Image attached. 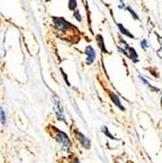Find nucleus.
<instances>
[{
    "label": "nucleus",
    "instance_id": "1",
    "mask_svg": "<svg viewBox=\"0 0 162 163\" xmlns=\"http://www.w3.org/2000/svg\"><path fill=\"white\" fill-rule=\"evenodd\" d=\"M53 21H54V25H55L56 29L64 35H69V33L74 29V26L70 23L65 21L64 18L55 17L53 18Z\"/></svg>",
    "mask_w": 162,
    "mask_h": 163
},
{
    "label": "nucleus",
    "instance_id": "2",
    "mask_svg": "<svg viewBox=\"0 0 162 163\" xmlns=\"http://www.w3.org/2000/svg\"><path fill=\"white\" fill-rule=\"evenodd\" d=\"M52 128H53L54 133H55L54 138H55L56 142L59 143V144L61 146H63L64 147H70L71 145V142H70V139L69 138V136H67L65 132L59 130L56 127L52 126Z\"/></svg>",
    "mask_w": 162,
    "mask_h": 163
},
{
    "label": "nucleus",
    "instance_id": "3",
    "mask_svg": "<svg viewBox=\"0 0 162 163\" xmlns=\"http://www.w3.org/2000/svg\"><path fill=\"white\" fill-rule=\"evenodd\" d=\"M85 54H86V64L90 66L94 63V61L96 59V52L94 50L92 46H87L85 49Z\"/></svg>",
    "mask_w": 162,
    "mask_h": 163
},
{
    "label": "nucleus",
    "instance_id": "4",
    "mask_svg": "<svg viewBox=\"0 0 162 163\" xmlns=\"http://www.w3.org/2000/svg\"><path fill=\"white\" fill-rule=\"evenodd\" d=\"M75 136H76L77 140L79 141V143L81 144V146H82L84 148H86V149H89L90 148L91 142H90V140L88 138L85 137V136L82 133H80L78 131H75Z\"/></svg>",
    "mask_w": 162,
    "mask_h": 163
},
{
    "label": "nucleus",
    "instance_id": "5",
    "mask_svg": "<svg viewBox=\"0 0 162 163\" xmlns=\"http://www.w3.org/2000/svg\"><path fill=\"white\" fill-rule=\"evenodd\" d=\"M55 106H54V108H55V114H56V117L59 119V120H63V121H65V116H64V110H63V106L61 105L60 101L55 99Z\"/></svg>",
    "mask_w": 162,
    "mask_h": 163
},
{
    "label": "nucleus",
    "instance_id": "6",
    "mask_svg": "<svg viewBox=\"0 0 162 163\" xmlns=\"http://www.w3.org/2000/svg\"><path fill=\"white\" fill-rule=\"evenodd\" d=\"M110 100L113 102L114 104H115V106L117 107H119L121 111H125V107L122 106V104H121V101L119 99V97L117 96V95L115 93L113 92H110Z\"/></svg>",
    "mask_w": 162,
    "mask_h": 163
},
{
    "label": "nucleus",
    "instance_id": "7",
    "mask_svg": "<svg viewBox=\"0 0 162 163\" xmlns=\"http://www.w3.org/2000/svg\"><path fill=\"white\" fill-rule=\"evenodd\" d=\"M96 40H97V42H98V45L99 47L101 48V50H102L103 52L105 53H107V50L106 48V46H105V41H104V37L101 35V34H98L97 37H96Z\"/></svg>",
    "mask_w": 162,
    "mask_h": 163
},
{
    "label": "nucleus",
    "instance_id": "8",
    "mask_svg": "<svg viewBox=\"0 0 162 163\" xmlns=\"http://www.w3.org/2000/svg\"><path fill=\"white\" fill-rule=\"evenodd\" d=\"M117 26H118V29H119V30H120V32L122 33L123 35H126V36H128V37H130V38H135L134 37V35L132 34V33L130 32V31H128L124 26H123V25H121V24H117Z\"/></svg>",
    "mask_w": 162,
    "mask_h": 163
},
{
    "label": "nucleus",
    "instance_id": "9",
    "mask_svg": "<svg viewBox=\"0 0 162 163\" xmlns=\"http://www.w3.org/2000/svg\"><path fill=\"white\" fill-rule=\"evenodd\" d=\"M102 132H103V133H104L105 135H106V136H107V137H109L110 139H111V140H115V138H114V137H113V136H112V135H111V134L110 133V131H109V129H107V128H106V126H103V127H102Z\"/></svg>",
    "mask_w": 162,
    "mask_h": 163
},
{
    "label": "nucleus",
    "instance_id": "10",
    "mask_svg": "<svg viewBox=\"0 0 162 163\" xmlns=\"http://www.w3.org/2000/svg\"><path fill=\"white\" fill-rule=\"evenodd\" d=\"M0 123L6 124V114L1 107H0Z\"/></svg>",
    "mask_w": 162,
    "mask_h": 163
},
{
    "label": "nucleus",
    "instance_id": "11",
    "mask_svg": "<svg viewBox=\"0 0 162 163\" xmlns=\"http://www.w3.org/2000/svg\"><path fill=\"white\" fill-rule=\"evenodd\" d=\"M69 8L71 11H75V9L77 8V1L75 0H71V1L69 2Z\"/></svg>",
    "mask_w": 162,
    "mask_h": 163
},
{
    "label": "nucleus",
    "instance_id": "12",
    "mask_svg": "<svg viewBox=\"0 0 162 163\" xmlns=\"http://www.w3.org/2000/svg\"><path fill=\"white\" fill-rule=\"evenodd\" d=\"M126 9H127L128 11H129V12L131 13V15L133 16V18H135L136 20H139V16H138V15L136 14V13H135V12H134V11H133V10H132L130 7H126V8H125V10H126Z\"/></svg>",
    "mask_w": 162,
    "mask_h": 163
},
{
    "label": "nucleus",
    "instance_id": "13",
    "mask_svg": "<svg viewBox=\"0 0 162 163\" xmlns=\"http://www.w3.org/2000/svg\"><path fill=\"white\" fill-rule=\"evenodd\" d=\"M141 47H142V48H143L145 51L147 49V47H148V43H147V41H146V39H144L143 41L141 42Z\"/></svg>",
    "mask_w": 162,
    "mask_h": 163
},
{
    "label": "nucleus",
    "instance_id": "14",
    "mask_svg": "<svg viewBox=\"0 0 162 163\" xmlns=\"http://www.w3.org/2000/svg\"><path fill=\"white\" fill-rule=\"evenodd\" d=\"M74 18H75L77 21L81 22V20H82V18H81V15H80V13L78 10H75L74 11Z\"/></svg>",
    "mask_w": 162,
    "mask_h": 163
},
{
    "label": "nucleus",
    "instance_id": "15",
    "mask_svg": "<svg viewBox=\"0 0 162 163\" xmlns=\"http://www.w3.org/2000/svg\"><path fill=\"white\" fill-rule=\"evenodd\" d=\"M61 72H62V75H63V77L65 78V83H66L67 85H69V86H70V82H69V79H67V75H66V73H65V71H64L63 70H61Z\"/></svg>",
    "mask_w": 162,
    "mask_h": 163
},
{
    "label": "nucleus",
    "instance_id": "16",
    "mask_svg": "<svg viewBox=\"0 0 162 163\" xmlns=\"http://www.w3.org/2000/svg\"><path fill=\"white\" fill-rule=\"evenodd\" d=\"M139 78H140V79H141L142 81H143V82H144V84H146V85H147V86H150V87H151V86L150 85V83H148V82H147V80H146V79H145V78H144L143 76H141V75H139ZM151 88H152V87H151Z\"/></svg>",
    "mask_w": 162,
    "mask_h": 163
},
{
    "label": "nucleus",
    "instance_id": "17",
    "mask_svg": "<svg viewBox=\"0 0 162 163\" xmlns=\"http://www.w3.org/2000/svg\"><path fill=\"white\" fill-rule=\"evenodd\" d=\"M119 8H120V9H123V8H126V7H125V5H124V3H123V2H121V4L119 5Z\"/></svg>",
    "mask_w": 162,
    "mask_h": 163
},
{
    "label": "nucleus",
    "instance_id": "18",
    "mask_svg": "<svg viewBox=\"0 0 162 163\" xmlns=\"http://www.w3.org/2000/svg\"><path fill=\"white\" fill-rule=\"evenodd\" d=\"M74 163H80L79 159L78 158H75V159H74Z\"/></svg>",
    "mask_w": 162,
    "mask_h": 163
}]
</instances>
